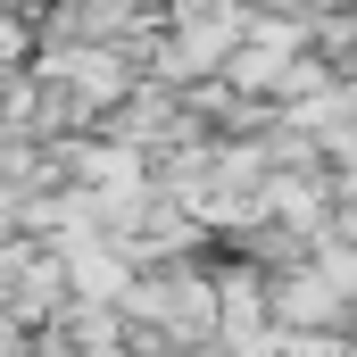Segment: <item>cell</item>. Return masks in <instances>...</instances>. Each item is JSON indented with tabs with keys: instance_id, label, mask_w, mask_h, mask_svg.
Returning a JSON list of instances; mask_svg holds the SVG:
<instances>
[{
	"instance_id": "3957f363",
	"label": "cell",
	"mask_w": 357,
	"mask_h": 357,
	"mask_svg": "<svg viewBox=\"0 0 357 357\" xmlns=\"http://www.w3.org/2000/svg\"><path fill=\"white\" fill-rule=\"evenodd\" d=\"M8 59H25V25H8V17H0V67H8Z\"/></svg>"
},
{
	"instance_id": "7a4b0ae2",
	"label": "cell",
	"mask_w": 357,
	"mask_h": 357,
	"mask_svg": "<svg viewBox=\"0 0 357 357\" xmlns=\"http://www.w3.org/2000/svg\"><path fill=\"white\" fill-rule=\"evenodd\" d=\"M274 324H282V333H324V341H333V333L357 324V299L324 266H299V274L274 282Z\"/></svg>"
},
{
	"instance_id": "6da1fadb",
	"label": "cell",
	"mask_w": 357,
	"mask_h": 357,
	"mask_svg": "<svg viewBox=\"0 0 357 357\" xmlns=\"http://www.w3.org/2000/svg\"><path fill=\"white\" fill-rule=\"evenodd\" d=\"M258 8L250 0H175V42H158L167 75H216L241 42H250Z\"/></svg>"
}]
</instances>
